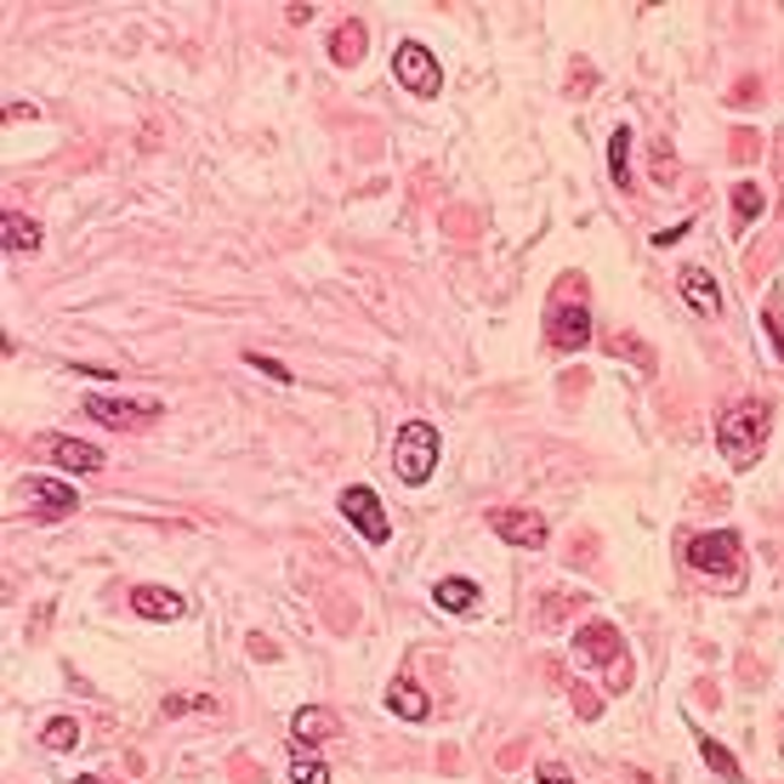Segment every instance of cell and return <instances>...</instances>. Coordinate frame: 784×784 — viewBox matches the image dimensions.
Segmentation results:
<instances>
[{
	"label": "cell",
	"mask_w": 784,
	"mask_h": 784,
	"mask_svg": "<svg viewBox=\"0 0 784 784\" xmlns=\"http://www.w3.org/2000/svg\"><path fill=\"white\" fill-rule=\"evenodd\" d=\"M768 433H773V410L762 399H744V404L723 410V421H716V449H723V461L733 472H750L768 449Z\"/></svg>",
	"instance_id": "obj_1"
},
{
	"label": "cell",
	"mask_w": 784,
	"mask_h": 784,
	"mask_svg": "<svg viewBox=\"0 0 784 784\" xmlns=\"http://www.w3.org/2000/svg\"><path fill=\"white\" fill-rule=\"evenodd\" d=\"M682 558H688V569H694V574H705V580H716V585H728V592L744 580V546H739V535H733V529L694 535Z\"/></svg>",
	"instance_id": "obj_2"
},
{
	"label": "cell",
	"mask_w": 784,
	"mask_h": 784,
	"mask_svg": "<svg viewBox=\"0 0 784 784\" xmlns=\"http://www.w3.org/2000/svg\"><path fill=\"white\" fill-rule=\"evenodd\" d=\"M433 467H438V433L427 421H410L399 433V444H392V472H399L404 489H421L433 478Z\"/></svg>",
	"instance_id": "obj_3"
},
{
	"label": "cell",
	"mask_w": 784,
	"mask_h": 784,
	"mask_svg": "<svg viewBox=\"0 0 784 784\" xmlns=\"http://www.w3.org/2000/svg\"><path fill=\"white\" fill-rule=\"evenodd\" d=\"M159 399H109V392H86V415L97 427H114V433H131L143 421H159Z\"/></svg>",
	"instance_id": "obj_4"
},
{
	"label": "cell",
	"mask_w": 784,
	"mask_h": 784,
	"mask_svg": "<svg viewBox=\"0 0 784 784\" xmlns=\"http://www.w3.org/2000/svg\"><path fill=\"white\" fill-rule=\"evenodd\" d=\"M341 517H347L370 546H387V535H392L387 506H381V495H376L370 483H347V489H341Z\"/></svg>",
	"instance_id": "obj_5"
},
{
	"label": "cell",
	"mask_w": 784,
	"mask_h": 784,
	"mask_svg": "<svg viewBox=\"0 0 784 784\" xmlns=\"http://www.w3.org/2000/svg\"><path fill=\"white\" fill-rule=\"evenodd\" d=\"M392 75H399V86L410 97H438L444 91V69H438V57L421 46V41H404L399 57H392Z\"/></svg>",
	"instance_id": "obj_6"
},
{
	"label": "cell",
	"mask_w": 784,
	"mask_h": 784,
	"mask_svg": "<svg viewBox=\"0 0 784 784\" xmlns=\"http://www.w3.org/2000/svg\"><path fill=\"white\" fill-rule=\"evenodd\" d=\"M546 341L558 347V352L585 347V341H592V307L574 302V296H558V302H551V313H546Z\"/></svg>",
	"instance_id": "obj_7"
},
{
	"label": "cell",
	"mask_w": 784,
	"mask_h": 784,
	"mask_svg": "<svg viewBox=\"0 0 784 784\" xmlns=\"http://www.w3.org/2000/svg\"><path fill=\"white\" fill-rule=\"evenodd\" d=\"M489 523H495V535H501L506 546H523V551H540V546L551 540V523H546L540 512H529V506H506V512H495Z\"/></svg>",
	"instance_id": "obj_8"
},
{
	"label": "cell",
	"mask_w": 784,
	"mask_h": 784,
	"mask_svg": "<svg viewBox=\"0 0 784 784\" xmlns=\"http://www.w3.org/2000/svg\"><path fill=\"white\" fill-rule=\"evenodd\" d=\"M574 653L585 665H614L619 671V653H626V642H619L614 626H580L574 631Z\"/></svg>",
	"instance_id": "obj_9"
},
{
	"label": "cell",
	"mask_w": 784,
	"mask_h": 784,
	"mask_svg": "<svg viewBox=\"0 0 784 784\" xmlns=\"http://www.w3.org/2000/svg\"><path fill=\"white\" fill-rule=\"evenodd\" d=\"M131 608H137L143 619H159V626H166V619L188 614V597L171 592V585H137V592H131Z\"/></svg>",
	"instance_id": "obj_10"
},
{
	"label": "cell",
	"mask_w": 784,
	"mask_h": 784,
	"mask_svg": "<svg viewBox=\"0 0 784 784\" xmlns=\"http://www.w3.org/2000/svg\"><path fill=\"white\" fill-rule=\"evenodd\" d=\"M23 501H35L41 506V517L52 512V517H69L75 506H80V495L69 483H57V478H23Z\"/></svg>",
	"instance_id": "obj_11"
},
{
	"label": "cell",
	"mask_w": 784,
	"mask_h": 784,
	"mask_svg": "<svg viewBox=\"0 0 784 784\" xmlns=\"http://www.w3.org/2000/svg\"><path fill=\"white\" fill-rule=\"evenodd\" d=\"M387 710L399 716V723H427V716H433V699L421 694V682L392 676V682H387Z\"/></svg>",
	"instance_id": "obj_12"
},
{
	"label": "cell",
	"mask_w": 784,
	"mask_h": 784,
	"mask_svg": "<svg viewBox=\"0 0 784 784\" xmlns=\"http://www.w3.org/2000/svg\"><path fill=\"white\" fill-rule=\"evenodd\" d=\"M46 455L57 472H103V449H91L80 438H46Z\"/></svg>",
	"instance_id": "obj_13"
},
{
	"label": "cell",
	"mask_w": 784,
	"mask_h": 784,
	"mask_svg": "<svg viewBox=\"0 0 784 784\" xmlns=\"http://www.w3.org/2000/svg\"><path fill=\"white\" fill-rule=\"evenodd\" d=\"M682 302H688L699 318H716L723 313V290H716V279L705 268H682Z\"/></svg>",
	"instance_id": "obj_14"
},
{
	"label": "cell",
	"mask_w": 784,
	"mask_h": 784,
	"mask_svg": "<svg viewBox=\"0 0 784 784\" xmlns=\"http://www.w3.org/2000/svg\"><path fill=\"white\" fill-rule=\"evenodd\" d=\"M433 603H438L444 614H472V608L483 603V592H478V580L449 574V580H438V585H433Z\"/></svg>",
	"instance_id": "obj_15"
},
{
	"label": "cell",
	"mask_w": 784,
	"mask_h": 784,
	"mask_svg": "<svg viewBox=\"0 0 784 784\" xmlns=\"http://www.w3.org/2000/svg\"><path fill=\"white\" fill-rule=\"evenodd\" d=\"M336 716L331 710H324V705H302L296 716H290V733H296L302 744H324V739H336Z\"/></svg>",
	"instance_id": "obj_16"
},
{
	"label": "cell",
	"mask_w": 784,
	"mask_h": 784,
	"mask_svg": "<svg viewBox=\"0 0 784 784\" xmlns=\"http://www.w3.org/2000/svg\"><path fill=\"white\" fill-rule=\"evenodd\" d=\"M365 46H370V35H365V18H347L336 35H331V57L341 63V69H352V63H365Z\"/></svg>",
	"instance_id": "obj_17"
},
{
	"label": "cell",
	"mask_w": 784,
	"mask_h": 784,
	"mask_svg": "<svg viewBox=\"0 0 784 784\" xmlns=\"http://www.w3.org/2000/svg\"><path fill=\"white\" fill-rule=\"evenodd\" d=\"M0 227H7V250H18V256L46 245V227L35 216H23V211H7V216H0Z\"/></svg>",
	"instance_id": "obj_18"
},
{
	"label": "cell",
	"mask_w": 784,
	"mask_h": 784,
	"mask_svg": "<svg viewBox=\"0 0 784 784\" xmlns=\"http://www.w3.org/2000/svg\"><path fill=\"white\" fill-rule=\"evenodd\" d=\"M694 744H699V757H705V768H710L716 779H728V784H739V779H744V768L733 762V750H723L710 733H699V728H694Z\"/></svg>",
	"instance_id": "obj_19"
},
{
	"label": "cell",
	"mask_w": 784,
	"mask_h": 784,
	"mask_svg": "<svg viewBox=\"0 0 784 784\" xmlns=\"http://www.w3.org/2000/svg\"><path fill=\"white\" fill-rule=\"evenodd\" d=\"M608 177H614V188H631V131L626 125L608 137Z\"/></svg>",
	"instance_id": "obj_20"
},
{
	"label": "cell",
	"mask_w": 784,
	"mask_h": 784,
	"mask_svg": "<svg viewBox=\"0 0 784 784\" xmlns=\"http://www.w3.org/2000/svg\"><path fill=\"white\" fill-rule=\"evenodd\" d=\"M290 784H331V768H324L313 750H296V757H290Z\"/></svg>",
	"instance_id": "obj_21"
},
{
	"label": "cell",
	"mask_w": 784,
	"mask_h": 784,
	"mask_svg": "<svg viewBox=\"0 0 784 784\" xmlns=\"http://www.w3.org/2000/svg\"><path fill=\"white\" fill-rule=\"evenodd\" d=\"M46 744L57 750V757H63V750H75L80 744V723H75V716H52V723H46Z\"/></svg>",
	"instance_id": "obj_22"
},
{
	"label": "cell",
	"mask_w": 784,
	"mask_h": 784,
	"mask_svg": "<svg viewBox=\"0 0 784 784\" xmlns=\"http://www.w3.org/2000/svg\"><path fill=\"white\" fill-rule=\"evenodd\" d=\"M733 211H739V222H757V216L768 211L762 188H757V182H739V188H733Z\"/></svg>",
	"instance_id": "obj_23"
},
{
	"label": "cell",
	"mask_w": 784,
	"mask_h": 784,
	"mask_svg": "<svg viewBox=\"0 0 784 784\" xmlns=\"http://www.w3.org/2000/svg\"><path fill=\"white\" fill-rule=\"evenodd\" d=\"M188 710H205V694H171L166 699V716H188Z\"/></svg>",
	"instance_id": "obj_24"
},
{
	"label": "cell",
	"mask_w": 784,
	"mask_h": 784,
	"mask_svg": "<svg viewBox=\"0 0 784 784\" xmlns=\"http://www.w3.org/2000/svg\"><path fill=\"white\" fill-rule=\"evenodd\" d=\"M535 784H574V773H569V768H558V762H540Z\"/></svg>",
	"instance_id": "obj_25"
},
{
	"label": "cell",
	"mask_w": 784,
	"mask_h": 784,
	"mask_svg": "<svg viewBox=\"0 0 784 784\" xmlns=\"http://www.w3.org/2000/svg\"><path fill=\"white\" fill-rule=\"evenodd\" d=\"M250 370H261V376H273V381H290V370L284 365H273L268 352H250Z\"/></svg>",
	"instance_id": "obj_26"
},
{
	"label": "cell",
	"mask_w": 784,
	"mask_h": 784,
	"mask_svg": "<svg viewBox=\"0 0 784 784\" xmlns=\"http://www.w3.org/2000/svg\"><path fill=\"white\" fill-rule=\"evenodd\" d=\"M768 336H773V347H779V358H784V324H779V307H768Z\"/></svg>",
	"instance_id": "obj_27"
},
{
	"label": "cell",
	"mask_w": 784,
	"mask_h": 784,
	"mask_svg": "<svg viewBox=\"0 0 784 784\" xmlns=\"http://www.w3.org/2000/svg\"><path fill=\"white\" fill-rule=\"evenodd\" d=\"M75 784H103V779H91V773H86V779H75Z\"/></svg>",
	"instance_id": "obj_28"
}]
</instances>
